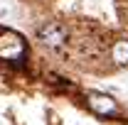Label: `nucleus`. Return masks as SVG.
I'll return each instance as SVG.
<instances>
[{
	"label": "nucleus",
	"instance_id": "3",
	"mask_svg": "<svg viewBox=\"0 0 128 125\" xmlns=\"http://www.w3.org/2000/svg\"><path fill=\"white\" fill-rule=\"evenodd\" d=\"M86 106L91 108V113L101 115V118H113V115L118 113V103H116L108 93H98V91L86 96Z\"/></svg>",
	"mask_w": 128,
	"mask_h": 125
},
{
	"label": "nucleus",
	"instance_id": "2",
	"mask_svg": "<svg viewBox=\"0 0 128 125\" xmlns=\"http://www.w3.org/2000/svg\"><path fill=\"white\" fill-rule=\"evenodd\" d=\"M66 27H64L62 22H44L40 30H37V39H40V44L47 49H59L66 42Z\"/></svg>",
	"mask_w": 128,
	"mask_h": 125
},
{
	"label": "nucleus",
	"instance_id": "4",
	"mask_svg": "<svg viewBox=\"0 0 128 125\" xmlns=\"http://www.w3.org/2000/svg\"><path fill=\"white\" fill-rule=\"evenodd\" d=\"M111 57L116 62V66H128V39H121V42L113 44Z\"/></svg>",
	"mask_w": 128,
	"mask_h": 125
},
{
	"label": "nucleus",
	"instance_id": "1",
	"mask_svg": "<svg viewBox=\"0 0 128 125\" xmlns=\"http://www.w3.org/2000/svg\"><path fill=\"white\" fill-rule=\"evenodd\" d=\"M27 59V42L15 30H0V62L22 66Z\"/></svg>",
	"mask_w": 128,
	"mask_h": 125
}]
</instances>
